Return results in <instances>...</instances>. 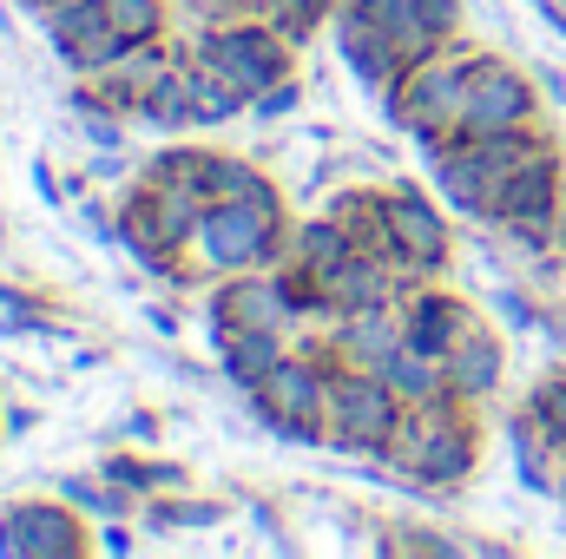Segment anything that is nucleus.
Here are the masks:
<instances>
[{
  "mask_svg": "<svg viewBox=\"0 0 566 559\" xmlns=\"http://www.w3.org/2000/svg\"><path fill=\"white\" fill-rule=\"evenodd\" d=\"M13 559H80L93 553V534H86V514L53 487V494H33V500H13Z\"/></svg>",
  "mask_w": 566,
  "mask_h": 559,
  "instance_id": "nucleus-11",
  "label": "nucleus"
},
{
  "mask_svg": "<svg viewBox=\"0 0 566 559\" xmlns=\"http://www.w3.org/2000/svg\"><path fill=\"white\" fill-rule=\"evenodd\" d=\"M40 20H46V40H53L60 66H66L73 80H93V73H106V66L126 53V40H119L106 0H60V7L40 13Z\"/></svg>",
  "mask_w": 566,
  "mask_h": 559,
  "instance_id": "nucleus-10",
  "label": "nucleus"
},
{
  "mask_svg": "<svg viewBox=\"0 0 566 559\" xmlns=\"http://www.w3.org/2000/svg\"><path fill=\"white\" fill-rule=\"evenodd\" d=\"M205 323H211V342L231 336V329H296V303L283 289V271H231V277L211 283L205 296Z\"/></svg>",
  "mask_w": 566,
  "mask_h": 559,
  "instance_id": "nucleus-9",
  "label": "nucleus"
},
{
  "mask_svg": "<svg viewBox=\"0 0 566 559\" xmlns=\"http://www.w3.org/2000/svg\"><path fill=\"white\" fill-rule=\"evenodd\" d=\"M541 93H547L554 106H566V80H560V73H541Z\"/></svg>",
  "mask_w": 566,
  "mask_h": 559,
  "instance_id": "nucleus-41",
  "label": "nucleus"
},
{
  "mask_svg": "<svg viewBox=\"0 0 566 559\" xmlns=\"http://www.w3.org/2000/svg\"><path fill=\"white\" fill-rule=\"evenodd\" d=\"M198 165H205V145H158L139 171L165 178V184H191V191H198Z\"/></svg>",
  "mask_w": 566,
  "mask_h": 559,
  "instance_id": "nucleus-31",
  "label": "nucleus"
},
{
  "mask_svg": "<svg viewBox=\"0 0 566 559\" xmlns=\"http://www.w3.org/2000/svg\"><path fill=\"white\" fill-rule=\"evenodd\" d=\"M60 494H66L86 520H99V527H106V520H133V514H139V494H126V487H119V481H106L99 467H93V474H60Z\"/></svg>",
  "mask_w": 566,
  "mask_h": 559,
  "instance_id": "nucleus-24",
  "label": "nucleus"
},
{
  "mask_svg": "<svg viewBox=\"0 0 566 559\" xmlns=\"http://www.w3.org/2000/svg\"><path fill=\"white\" fill-rule=\"evenodd\" d=\"M33 184H40V198H46V204H66V191H60V178H53V165H46V158L33 165Z\"/></svg>",
  "mask_w": 566,
  "mask_h": 559,
  "instance_id": "nucleus-39",
  "label": "nucleus"
},
{
  "mask_svg": "<svg viewBox=\"0 0 566 559\" xmlns=\"http://www.w3.org/2000/svg\"><path fill=\"white\" fill-rule=\"evenodd\" d=\"M139 520L158 534V540H178V534L224 527V520H231V507H224V500H211V494H191V487H178V494H151V500L139 507Z\"/></svg>",
  "mask_w": 566,
  "mask_h": 559,
  "instance_id": "nucleus-20",
  "label": "nucleus"
},
{
  "mask_svg": "<svg viewBox=\"0 0 566 559\" xmlns=\"http://www.w3.org/2000/svg\"><path fill=\"white\" fill-rule=\"evenodd\" d=\"M191 53H198L224 86H238L244 99H258L264 86H277V80L296 73V40L283 33L271 13H231V20H211V27H198Z\"/></svg>",
  "mask_w": 566,
  "mask_h": 559,
  "instance_id": "nucleus-5",
  "label": "nucleus"
},
{
  "mask_svg": "<svg viewBox=\"0 0 566 559\" xmlns=\"http://www.w3.org/2000/svg\"><path fill=\"white\" fill-rule=\"evenodd\" d=\"M428 20V33L441 40V46H454L461 40V20H468V0H416Z\"/></svg>",
  "mask_w": 566,
  "mask_h": 559,
  "instance_id": "nucleus-34",
  "label": "nucleus"
},
{
  "mask_svg": "<svg viewBox=\"0 0 566 559\" xmlns=\"http://www.w3.org/2000/svg\"><path fill=\"white\" fill-rule=\"evenodd\" d=\"M501 434H507V454H514L521 487L527 494H554L560 487V467H566V447L547 434V421L534 415V409H514V415L501 421Z\"/></svg>",
  "mask_w": 566,
  "mask_h": 559,
  "instance_id": "nucleus-18",
  "label": "nucleus"
},
{
  "mask_svg": "<svg viewBox=\"0 0 566 559\" xmlns=\"http://www.w3.org/2000/svg\"><path fill=\"white\" fill-rule=\"evenodd\" d=\"M93 547H99V553H133L139 540L126 534V520H106V534H93Z\"/></svg>",
  "mask_w": 566,
  "mask_h": 559,
  "instance_id": "nucleus-38",
  "label": "nucleus"
},
{
  "mask_svg": "<svg viewBox=\"0 0 566 559\" xmlns=\"http://www.w3.org/2000/svg\"><path fill=\"white\" fill-rule=\"evenodd\" d=\"M323 349L349 369H382L402 349V303H369V309H343L329 329H316Z\"/></svg>",
  "mask_w": 566,
  "mask_h": 559,
  "instance_id": "nucleus-15",
  "label": "nucleus"
},
{
  "mask_svg": "<svg viewBox=\"0 0 566 559\" xmlns=\"http://www.w3.org/2000/svg\"><path fill=\"white\" fill-rule=\"evenodd\" d=\"M290 204H283V184L264 178L251 198H211L205 204V224L191 238V257L198 271L211 277H231V271H271L290 257Z\"/></svg>",
  "mask_w": 566,
  "mask_h": 559,
  "instance_id": "nucleus-2",
  "label": "nucleus"
},
{
  "mask_svg": "<svg viewBox=\"0 0 566 559\" xmlns=\"http://www.w3.org/2000/svg\"><path fill=\"white\" fill-rule=\"evenodd\" d=\"M33 428H40V409L33 402H7L0 409V434H33Z\"/></svg>",
  "mask_w": 566,
  "mask_h": 559,
  "instance_id": "nucleus-37",
  "label": "nucleus"
},
{
  "mask_svg": "<svg viewBox=\"0 0 566 559\" xmlns=\"http://www.w3.org/2000/svg\"><path fill=\"white\" fill-rule=\"evenodd\" d=\"M554 500H560V507H566V467H560V487H554Z\"/></svg>",
  "mask_w": 566,
  "mask_h": 559,
  "instance_id": "nucleus-44",
  "label": "nucleus"
},
{
  "mask_svg": "<svg viewBox=\"0 0 566 559\" xmlns=\"http://www.w3.org/2000/svg\"><path fill=\"white\" fill-rule=\"evenodd\" d=\"M376 376H389V382L409 395V409H416V402H434V395H448V369H441V356H422V349H409V342H402Z\"/></svg>",
  "mask_w": 566,
  "mask_h": 559,
  "instance_id": "nucleus-26",
  "label": "nucleus"
},
{
  "mask_svg": "<svg viewBox=\"0 0 566 559\" xmlns=\"http://www.w3.org/2000/svg\"><path fill=\"white\" fill-rule=\"evenodd\" d=\"M376 251H389L409 277H448L454 264V231H448V204L428 198L422 184L389 178L376 184Z\"/></svg>",
  "mask_w": 566,
  "mask_h": 559,
  "instance_id": "nucleus-6",
  "label": "nucleus"
},
{
  "mask_svg": "<svg viewBox=\"0 0 566 559\" xmlns=\"http://www.w3.org/2000/svg\"><path fill=\"white\" fill-rule=\"evenodd\" d=\"M133 119H139V126H151V133H165V139H171V133H191V93H185V66H178V73H171L158 93H145Z\"/></svg>",
  "mask_w": 566,
  "mask_h": 559,
  "instance_id": "nucleus-28",
  "label": "nucleus"
},
{
  "mask_svg": "<svg viewBox=\"0 0 566 559\" xmlns=\"http://www.w3.org/2000/svg\"><path fill=\"white\" fill-rule=\"evenodd\" d=\"M356 251H369V244H363V231H356V224H349L343 211H329V204L290 224V264L316 271L323 283L336 277V271H343V264H349Z\"/></svg>",
  "mask_w": 566,
  "mask_h": 559,
  "instance_id": "nucleus-17",
  "label": "nucleus"
},
{
  "mask_svg": "<svg viewBox=\"0 0 566 559\" xmlns=\"http://www.w3.org/2000/svg\"><path fill=\"white\" fill-rule=\"evenodd\" d=\"M474 323H481V309H474L468 296L441 289V277L409 283V296H402V342L422 349V356H448Z\"/></svg>",
  "mask_w": 566,
  "mask_h": 559,
  "instance_id": "nucleus-13",
  "label": "nucleus"
},
{
  "mask_svg": "<svg viewBox=\"0 0 566 559\" xmlns=\"http://www.w3.org/2000/svg\"><path fill=\"white\" fill-rule=\"evenodd\" d=\"M488 309H494L507 329H547V316L534 309V296H527V289H514V283H501V289L488 296Z\"/></svg>",
  "mask_w": 566,
  "mask_h": 559,
  "instance_id": "nucleus-32",
  "label": "nucleus"
},
{
  "mask_svg": "<svg viewBox=\"0 0 566 559\" xmlns=\"http://www.w3.org/2000/svg\"><path fill=\"white\" fill-rule=\"evenodd\" d=\"M296 106H303V86H296V73H290V80H277V86H264V93L251 99V119L277 126V119H290Z\"/></svg>",
  "mask_w": 566,
  "mask_h": 559,
  "instance_id": "nucleus-33",
  "label": "nucleus"
},
{
  "mask_svg": "<svg viewBox=\"0 0 566 559\" xmlns=\"http://www.w3.org/2000/svg\"><path fill=\"white\" fill-rule=\"evenodd\" d=\"M441 369H448V395L454 402H494V389H501V376H507V349H501V336H494V323H474L448 356H441Z\"/></svg>",
  "mask_w": 566,
  "mask_h": 559,
  "instance_id": "nucleus-16",
  "label": "nucleus"
},
{
  "mask_svg": "<svg viewBox=\"0 0 566 559\" xmlns=\"http://www.w3.org/2000/svg\"><path fill=\"white\" fill-rule=\"evenodd\" d=\"M422 151H428V184H434V198H441L454 218L494 224V178L481 171L474 145L468 139H441V145H422Z\"/></svg>",
  "mask_w": 566,
  "mask_h": 559,
  "instance_id": "nucleus-14",
  "label": "nucleus"
},
{
  "mask_svg": "<svg viewBox=\"0 0 566 559\" xmlns=\"http://www.w3.org/2000/svg\"><path fill=\"white\" fill-rule=\"evenodd\" d=\"M474 467H481V409L454 402V395L416 402L382 461V474H396L416 494H461L474 481Z\"/></svg>",
  "mask_w": 566,
  "mask_h": 559,
  "instance_id": "nucleus-1",
  "label": "nucleus"
},
{
  "mask_svg": "<svg viewBox=\"0 0 566 559\" xmlns=\"http://www.w3.org/2000/svg\"><path fill=\"white\" fill-rule=\"evenodd\" d=\"M264 178H271V171H264L251 151H218V145H205V165H198V198H205V204H211V198H251Z\"/></svg>",
  "mask_w": 566,
  "mask_h": 559,
  "instance_id": "nucleus-23",
  "label": "nucleus"
},
{
  "mask_svg": "<svg viewBox=\"0 0 566 559\" xmlns=\"http://www.w3.org/2000/svg\"><path fill=\"white\" fill-rule=\"evenodd\" d=\"M80 224H86L99 244H119V204H106V198H80Z\"/></svg>",
  "mask_w": 566,
  "mask_h": 559,
  "instance_id": "nucleus-35",
  "label": "nucleus"
},
{
  "mask_svg": "<svg viewBox=\"0 0 566 559\" xmlns=\"http://www.w3.org/2000/svg\"><path fill=\"white\" fill-rule=\"evenodd\" d=\"M0 251H7V231H0Z\"/></svg>",
  "mask_w": 566,
  "mask_h": 559,
  "instance_id": "nucleus-45",
  "label": "nucleus"
},
{
  "mask_svg": "<svg viewBox=\"0 0 566 559\" xmlns=\"http://www.w3.org/2000/svg\"><path fill=\"white\" fill-rule=\"evenodd\" d=\"M99 474L119 481L126 494H139V507L151 500V494H178V487H191V474H185L178 461H158V454H139V447H113V454L99 461Z\"/></svg>",
  "mask_w": 566,
  "mask_h": 559,
  "instance_id": "nucleus-22",
  "label": "nucleus"
},
{
  "mask_svg": "<svg viewBox=\"0 0 566 559\" xmlns=\"http://www.w3.org/2000/svg\"><path fill=\"white\" fill-rule=\"evenodd\" d=\"M185 93H191V133H218V126H231V119L251 113V99L238 86H224L198 53L185 60Z\"/></svg>",
  "mask_w": 566,
  "mask_h": 559,
  "instance_id": "nucleus-21",
  "label": "nucleus"
},
{
  "mask_svg": "<svg viewBox=\"0 0 566 559\" xmlns=\"http://www.w3.org/2000/svg\"><path fill=\"white\" fill-rule=\"evenodd\" d=\"M402 421H409V395H402L389 376L336 362V376H329V441H336L343 454H356V461H389Z\"/></svg>",
  "mask_w": 566,
  "mask_h": 559,
  "instance_id": "nucleus-7",
  "label": "nucleus"
},
{
  "mask_svg": "<svg viewBox=\"0 0 566 559\" xmlns=\"http://www.w3.org/2000/svg\"><path fill=\"white\" fill-rule=\"evenodd\" d=\"M329 33H336V60H343V66H349L376 99L409 73V53H402L376 20H369V7H363V0H343V7H336V20H329Z\"/></svg>",
  "mask_w": 566,
  "mask_h": 559,
  "instance_id": "nucleus-12",
  "label": "nucleus"
},
{
  "mask_svg": "<svg viewBox=\"0 0 566 559\" xmlns=\"http://www.w3.org/2000/svg\"><path fill=\"white\" fill-rule=\"evenodd\" d=\"M329 376H336V356L323 349V336H310V342L283 349V362L258 389H244V402L264 434L323 447L329 441Z\"/></svg>",
  "mask_w": 566,
  "mask_h": 559,
  "instance_id": "nucleus-3",
  "label": "nucleus"
},
{
  "mask_svg": "<svg viewBox=\"0 0 566 559\" xmlns=\"http://www.w3.org/2000/svg\"><path fill=\"white\" fill-rule=\"evenodd\" d=\"M363 7H369V20H376V27H382L402 53H409V66H416V60H428V53L441 46V40L428 33V20H422V7H416V0H363Z\"/></svg>",
  "mask_w": 566,
  "mask_h": 559,
  "instance_id": "nucleus-25",
  "label": "nucleus"
},
{
  "mask_svg": "<svg viewBox=\"0 0 566 559\" xmlns=\"http://www.w3.org/2000/svg\"><path fill=\"white\" fill-rule=\"evenodd\" d=\"M258 7L277 20V27L290 33V40H296V46H303L316 27H329V20H336V7H343V0H258Z\"/></svg>",
  "mask_w": 566,
  "mask_h": 559,
  "instance_id": "nucleus-29",
  "label": "nucleus"
},
{
  "mask_svg": "<svg viewBox=\"0 0 566 559\" xmlns=\"http://www.w3.org/2000/svg\"><path fill=\"white\" fill-rule=\"evenodd\" d=\"M145 316H151V329H158V336H178V329H185V316H178L171 303H151Z\"/></svg>",
  "mask_w": 566,
  "mask_h": 559,
  "instance_id": "nucleus-40",
  "label": "nucleus"
},
{
  "mask_svg": "<svg viewBox=\"0 0 566 559\" xmlns=\"http://www.w3.org/2000/svg\"><path fill=\"white\" fill-rule=\"evenodd\" d=\"M119 434L139 441V447H151V441H158V415H151V409H126V415H119Z\"/></svg>",
  "mask_w": 566,
  "mask_h": 559,
  "instance_id": "nucleus-36",
  "label": "nucleus"
},
{
  "mask_svg": "<svg viewBox=\"0 0 566 559\" xmlns=\"http://www.w3.org/2000/svg\"><path fill=\"white\" fill-rule=\"evenodd\" d=\"M60 0H20V13H53Z\"/></svg>",
  "mask_w": 566,
  "mask_h": 559,
  "instance_id": "nucleus-43",
  "label": "nucleus"
},
{
  "mask_svg": "<svg viewBox=\"0 0 566 559\" xmlns=\"http://www.w3.org/2000/svg\"><path fill=\"white\" fill-rule=\"evenodd\" d=\"M474 60L481 46L454 40V46H434L428 60H416L389 93H382V113L389 126H402L416 145H441L461 133V106H468V80H474Z\"/></svg>",
  "mask_w": 566,
  "mask_h": 559,
  "instance_id": "nucleus-4",
  "label": "nucleus"
},
{
  "mask_svg": "<svg viewBox=\"0 0 566 559\" xmlns=\"http://www.w3.org/2000/svg\"><path fill=\"white\" fill-rule=\"evenodd\" d=\"M283 349H290L283 329H231V336H218V369L231 376V389H258L283 362Z\"/></svg>",
  "mask_w": 566,
  "mask_h": 559,
  "instance_id": "nucleus-19",
  "label": "nucleus"
},
{
  "mask_svg": "<svg viewBox=\"0 0 566 559\" xmlns=\"http://www.w3.org/2000/svg\"><path fill=\"white\" fill-rule=\"evenodd\" d=\"M527 409L547 421V434L566 447V362H554L547 376H534V389H527Z\"/></svg>",
  "mask_w": 566,
  "mask_h": 559,
  "instance_id": "nucleus-30",
  "label": "nucleus"
},
{
  "mask_svg": "<svg viewBox=\"0 0 566 559\" xmlns=\"http://www.w3.org/2000/svg\"><path fill=\"white\" fill-rule=\"evenodd\" d=\"M113 27L126 46H151V40H171V0H106Z\"/></svg>",
  "mask_w": 566,
  "mask_h": 559,
  "instance_id": "nucleus-27",
  "label": "nucleus"
},
{
  "mask_svg": "<svg viewBox=\"0 0 566 559\" xmlns=\"http://www.w3.org/2000/svg\"><path fill=\"white\" fill-rule=\"evenodd\" d=\"M521 126H541V80H527L501 53H481L454 139H488V133H521Z\"/></svg>",
  "mask_w": 566,
  "mask_h": 559,
  "instance_id": "nucleus-8",
  "label": "nucleus"
},
{
  "mask_svg": "<svg viewBox=\"0 0 566 559\" xmlns=\"http://www.w3.org/2000/svg\"><path fill=\"white\" fill-rule=\"evenodd\" d=\"M0 559H13V514L0 507Z\"/></svg>",
  "mask_w": 566,
  "mask_h": 559,
  "instance_id": "nucleus-42",
  "label": "nucleus"
}]
</instances>
